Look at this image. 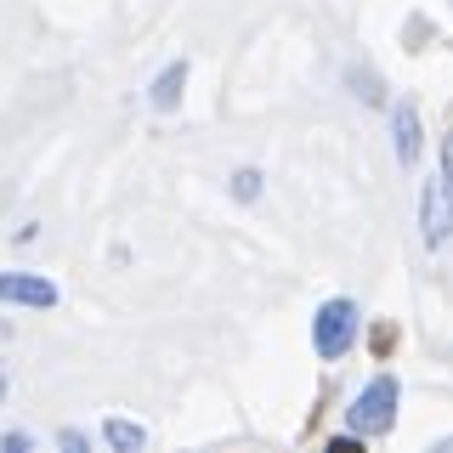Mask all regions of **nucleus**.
Returning <instances> with one entry per match:
<instances>
[{"mask_svg":"<svg viewBox=\"0 0 453 453\" xmlns=\"http://www.w3.org/2000/svg\"><path fill=\"white\" fill-rule=\"evenodd\" d=\"M391 346H396V329H391V323H380V329H374V351H380V357H386Z\"/></svg>","mask_w":453,"mask_h":453,"instance_id":"9","label":"nucleus"},{"mask_svg":"<svg viewBox=\"0 0 453 453\" xmlns=\"http://www.w3.org/2000/svg\"><path fill=\"white\" fill-rule=\"evenodd\" d=\"M351 340H357V306H351V301H329L318 311V323H311V346H318V357H340Z\"/></svg>","mask_w":453,"mask_h":453,"instance_id":"2","label":"nucleus"},{"mask_svg":"<svg viewBox=\"0 0 453 453\" xmlns=\"http://www.w3.org/2000/svg\"><path fill=\"white\" fill-rule=\"evenodd\" d=\"M181 85H188V63H170L165 74L153 80V108H159V113H170V108L181 103Z\"/></svg>","mask_w":453,"mask_h":453,"instance_id":"6","label":"nucleus"},{"mask_svg":"<svg viewBox=\"0 0 453 453\" xmlns=\"http://www.w3.org/2000/svg\"><path fill=\"white\" fill-rule=\"evenodd\" d=\"M391 125H396V159L414 165V153H419V113H414V103H396Z\"/></svg>","mask_w":453,"mask_h":453,"instance_id":"5","label":"nucleus"},{"mask_svg":"<svg viewBox=\"0 0 453 453\" xmlns=\"http://www.w3.org/2000/svg\"><path fill=\"white\" fill-rule=\"evenodd\" d=\"M0 396H6V374H0Z\"/></svg>","mask_w":453,"mask_h":453,"instance_id":"10","label":"nucleus"},{"mask_svg":"<svg viewBox=\"0 0 453 453\" xmlns=\"http://www.w3.org/2000/svg\"><path fill=\"white\" fill-rule=\"evenodd\" d=\"M0 301H18V306H57V283H51V278H28V273H0Z\"/></svg>","mask_w":453,"mask_h":453,"instance_id":"3","label":"nucleus"},{"mask_svg":"<svg viewBox=\"0 0 453 453\" xmlns=\"http://www.w3.org/2000/svg\"><path fill=\"white\" fill-rule=\"evenodd\" d=\"M108 442L119 448V453H136V448H148V431L131 419H108Z\"/></svg>","mask_w":453,"mask_h":453,"instance_id":"7","label":"nucleus"},{"mask_svg":"<svg viewBox=\"0 0 453 453\" xmlns=\"http://www.w3.org/2000/svg\"><path fill=\"white\" fill-rule=\"evenodd\" d=\"M391 425H396V380L380 374L374 386L351 403V431H357V436H386Z\"/></svg>","mask_w":453,"mask_h":453,"instance_id":"1","label":"nucleus"},{"mask_svg":"<svg viewBox=\"0 0 453 453\" xmlns=\"http://www.w3.org/2000/svg\"><path fill=\"white\" fill-rule=\"evenodd\" d=\"M233 193H238V198H255V193H261V176H255V170H238Z\"/></svg>","mask_w":453,"mask_h":453,"instance_id":"8","label":"nucleus"},{"mask_svg":"<svg viewBox=\"0 0 453 453\" xmlns=\"http://www.w3.org/2000/svg\"><path fill=\"white\" fill-rule=\"evenodd\" d=\"M448 238V176L436 170L425 181V244H442Z\"/></svg>","mask_w":453,"mask_h":453,"instance_id":"4","label":"nucleus"}]
</instances>
